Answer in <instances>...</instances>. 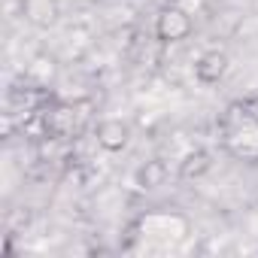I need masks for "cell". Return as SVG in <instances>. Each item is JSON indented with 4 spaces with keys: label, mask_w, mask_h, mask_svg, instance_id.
<instances>
[{
    "label": "cell",
    "mask_w": 258,
    "mask_h": 258,
    "mask_svg": "<svg viewBox=\"0 0 258 258\" xmlns=\"http://www.w3.org/2000/svg\"><path fill=\"white\" fill-rule=\"evenodd\" d=\"M195 31V19L182 7H164L155 19V37L161 43H182Z\"/></svg>",
    "instance_id": "cell-1"
},
{
    "label": "cell",
    "mask_w": 258,
    "mask_h": 258,
    "mask_svg": "<svg viewBox=\"0 0 258 258\" xmlns=\"http://www.w3.org/2000/svg\"><path fill=\"white\" fill-rule=\"evenodd\" d=\"M94 140H97V146L103 152L118 155V152L127 149V143H131V124L121 121V118H115V115L100 118L97 127H94Z\"/></svg>",
    "instance_id": "cell-2"
},
{
    "label": "cell",
    "mask_w": 258,
    "mask_h": 258,
    "mask_svg": "<svg viewBox=\"0 0 258 258\" xmlns=\"http://www.w3.org/2000/svg\"><path fill=\"white\" fill-rule=\"evenodd\" d=\"M228 64H231L228 52L210 49V52L198 55V61H195V79L201 85H219L225 79V73H228Z\"/></svg>",
    "instance_id": "cell-3"
},
{
    "label": "cell",
    "mask_w": 258,
    "mask_h": 258,
    "mask_svg": "<svg viewBox=\"0 0 258 258\" xmlns=\"http://www.w3.org/2000/svg\"><path fill=\"white\" fill-rule=\"evenodd\" d=\"M167 176H170L167 161L164 158H149L134 170V185L143 188V191H155V188H161L167 182Z\"/></svg>",
    "instance_id": "cell-4"
},
{
    "label": "cell",
    "mask_w": 258,
    "mask_h": 258,
    "mask_svg": "<svg viewBox=\"0 0 258 258\" xmlns=\"http://www.w3.org/2000/svg\"><path fill=\"white\" fill-rule=\"evenodd\" d=\"M22 16L34 28H52L61 10H58V0H22Z\"/></svg>",
    "instance_id": "cell-5"
},
{
    "label": "cell",
    "mask_w": 258,
    "mask_h": 258,
    "mask_svg": "<svg viewBox=\"0 0 258 258\" xmlns=\"http://www.w3.org/2000/svg\"><path fill=\"white\" fill-rule=\"evenodd\" d=\"M213 170V155L207 152V149H191V152H185L182 158H179V164H176V173H179V179H201V176H207Z\"/></svg>",
    "instance_id": "cell-6"
},
{
    "label": "cell",
    "mask_w": 258,
    "mask_h": 258,
    "mask_svg": "<svg viewBox=\"0 0 258 258\" xmlns=\"http://www.w3.org/2000/svg\"><path fill=\"white\" fill-rule=\"evenodd\" d=\"M252 118H255V121H258V112H252Z\"/></svg>",
    "instance_id": "cell-7"
}]
</instances>
